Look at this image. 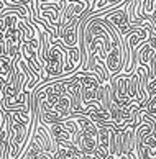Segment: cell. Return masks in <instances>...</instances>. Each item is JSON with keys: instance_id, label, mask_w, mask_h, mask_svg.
<instances>
[{"instance_id": "5", "label": "cell", "mask_w": 156, "mask_h": 159, "mask_svg": "<svg viewBox=\"0 0 156 159\" xmlns=\"http://www.w3.org/2000/svg\"><path fill=\"white\" fill-rule=\"evenodd\" d=\"M20 159H51V157H50V154L45 151L43 144H41L35 136H31L28 146L23 149Z\"/></svg>"}, {"instance_id": "9", "label": "cell", "mask_w": 156, "mask_h": 159, "mask_svg": "<svg viewBox=\"0 0 156 159\" xmlns=\"http://www.w3.org/2000/svg\"><path fill=\"white\" fill-rule=\"evenodd\" d=\"M5 113H7V111H5L2 107H0V129H2V125H3V120H5Z\"/></svg>"}, {"instance_id": "3", "label": "cell", "mask_w": 156, "mask_h": 159, "mask_svg": "<svg viewBox=\"0 0 156 159\" xmlns=\"http://www.w3.org/2000/svg\"><path fill=\"white\" fill-rule=\"evenodd\" d=\"M25 39V28H23V16L20 18L18 25L10 28V30L3 34V41H5V54L10 57H17L21 46V41Z\"/></svg>"}, {"instance_id": "1", "label": "cell", "mask_w": 156, "mask_h": 159, "mask_svg": "<svg viewBox=\"0 0 156 159\" xmlns=\"http://www.w3.org/2000/svg\"><path fill=\"white\" fill-rule=\"evenodd\" d=\"M66 61H68V48H64L59 41L51 43V46L48 48L46 54L43 57V75H41V82L64 75L66 74L64 72Z\"/></svg>"}, {"instance_id": "8", "label": "cell", "mask_w": 156, "mask_h": 159, "mask_svg": "<svg viewBox=\"0 0 156 159\" xmlns=\"http://www.w3.org/2000/svg\"><path fill=\"white\" fill-rule=\"evenodd\" d=\"M5 54V41H3V36L0 34V56Z\"/></svg>"}, {"instance_id": "2", "label": "cell", "mask_w": 156, "mask_h": 159, "mask_svg": "<svg viewBox=\"0 0 156 159\" xmlns=\"http://www.w3.org/2000/svg\"><path fill=\"white\" fill-rule=\"evenodd\" d=\"M79 121V131L76 134V144L77 148L86 152V159H92V152L97 148V133L99 125L95 123L89 115L74 113Z\"/></svg>"}, {"instance_id": "4", "label": "cell", "mask_w": 156, "mask_h": 159, "mask_svg": "<svg viewBox=\"0 0 156 159\" xmlns=\"http://www.w3.org/2000/svg\"><path fill=\"white\" fill-rule=\"evenodd\" d=\"M81 21H82V15L74 18L71 23H68L66 26L58 30V41L61 43L64 48H79V28H81Z\"/></svg>"}, {"instance_id": "7", "label": "cell", "mask_w": 156, "mask_h": 159, "mask_svg": "<svg viewBox=\"0 0 156 159\" xmlns=\"http://www.w3.org/2000/svg\"><path fill=\"white\" fill-rule=\"evenodd\" d=\"M56 159H86V152L77 148V144H61L58 149Z\"/></svg>"}, {"instance_id": "6", "label": "cell", "mask_w": 156, "mask_h": 159, "mask_svg": "<svg viewBox=\"0 0 156 159\" xmlns=\"http://www.w3.org/2000/svg\"><path fill=\"white\" fill-rule=\"evenodd\" d=\"M122 141H123V128H112L110 133V156L113 159H122L123 149H122Z\"/></svg>"}]
</instances>
